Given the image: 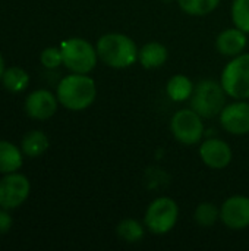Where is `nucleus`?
I'll return each instance as SVG.
<instances>
[{"label":"nucleus","mask_w":249,"mask_h":251,"mask_svg":"<svg viewBox=\"0 0 249 251\" xmlns=\"http://www.w3.org/2000/svg\"><path fill=\"white\" fill-rule=\"evenodd\" d=\"M220 124L229 134L245 135L249 132V103L236 101L225 106L220 113Z\"/></svg>","instance_id":"10"},{"label":"nucleus","mask_w":249,"mask_h":251,"mask_svg":"<svg viewBox=\"0 0 249 251\" xmlns=\"http://www.w3.org/2000/svg\"><path fill=\"white\" fill-rule=\"evenodd\" d=\"M195 222L203 228L213 226L220 219V210L213 203H201L194 213Z\"/></svg>","instance_id":"21"},{"label":"nucleus","mask_w":249,"mask_h":251,"mask_svg":"<svg viewBox=\"0 0 249 251\" xmlns=\"http://www.w3.org/2000/svg\"><path fill=\"white\" fill-rule=\"evenodd\" d=\"M201 160L211 169H225L232 160V150L227 143L219 138L207 140L200 147Z\"/></svg>","instance_id":"12"},{"label":"nucleus","mask_w":249,"mask_h":251,"mask_svg":"<svg viewBox=\"0 0 249 251\" xmlns=\"http://www.w3.org/2000/svg\"><path fill=\"white\" fill-rule=\"evenodd\" d=\"M63 65L73 74H88L97 65V49L84 38H69L62 47Z\"/></svg>","instance_id":"4"},{"label":"nucleus","mask_w":249,"mask_h":251,"mask_svg":"<svg viewBox=\"0 0 249 251\" xmlns=\"http://www.w3.org/2000/svg\"><path fill=\"white\" fill-rule=\"evenodd\" d=\"M194 87L195 85L186 75L178 74L169 79L166 85V91L173 101H186L188 99H191Z\"/></svg>","instance_id":"15"},{"label":"nucleus","mask_w":249,"mask_h":251,"mask_svg":"<svg viewBox=\"0 0 249 251\" xmlns=\"http://www.w3.org/2000/svg\"><path fill=\"white\" fill-rule=\"evenodd\" d=\"M163 1H173V0H163Z\"/></svg>","instance_id":"26"},{"label":"nucleus","mask_w":249,"mask_h":251,"mask_svg":"<svg viewBox=\"0 0 249 251\" xmlns=\"http://www.w3.org/2000/svg\"><path fill=\"white\" fill-rule=\"evenodd\" d=\"M12 226V218L9 216L7 212L0 210V235L6 234Z\"/></svg>","instance_id":"24"},{"label":"nucleus","mask_w":249,"mask_h":251,"mask_svg":"<svg viewBox=\"0 0 249 251\" xmlns=\"http://www.w3.org/2000/svg\"><path fill=\"white\" fill-rule=\"evenodd\" d=\"M97 54L107 66L123 69L132 66L138 60V47L128 35L109 32L97 41Z\"/></svg>","instance_id":"1"},{"label":"nucleus","mask_w":249,"mask_h":251,"mask_svg":"<svg viewBox=\"0 0 249 251\" xmlns=\"http://www.w3.org/2000/svg\"><path fill=\"white\" fill-rule=\"evenodd\" d=\"M167 57H169V51L166 46L157 41L147 43L138 50V60L145 69H156L163 66Z\"/></svg>","instance_id":"14"},{"label":"nucleus","mask_w":249,"mask_h":251,"mask_svg":"<svg viewBox=\"0 0 249 251\" xmlns=\"http://www.w3.org/2000/svg\"><path fill=\"white\" fill-rule=\"evenodd\" d=\"M247 32H244L239 28H229L225 29L223 32L219 34L217 40H216V47L217 51L223 56H238L242 54V51L247 47Z\"/></svg>","instance_id":"13"},{"label":"nucleus","mask_w":249,"mask_h":251,"mask_svg":"<svg viewBox=\"0 0 249 251\" xmlns=\"http://www.w3.org/2000/svg\"><path fill=\"white\" fill-rule=\"evenodd\" d=\"M116 232L126 243H138L144 237V228L135 219H123L117 225Z\"/></svg>","instance_id":"20"},{"label":"nucleus","mask_w":249,"mask_h":251,"mask_svg":"<svg viewBox=\"0 0 249 251\" xmlns=\"http://www.w3.org/2000/svg\"><path fill=\"white\" fill-rule=\"evenodd\" d=\"M226 91L220 82L213 79L200 81L192 91L189 99L191 109L195 110L201 118H214L222 113L226 106Z\"/></svg>","instance_id":"3"},{"label":"nucleus","mask_w":249,"mask_h":251,"mask_svg":"<svg viewBox=\"0 0 249 251\" xmlns=\"http://www.w3.org/2000/svg\"><path fill=\"white\" fill-rule=\"evenodd\" d=\"M57 110V97L47 90H37L25 100V112L34 119H48Z\"/></svg>","instance_id":"11"},{"label":"nucleus","mask_w":249,"mask_h":251,"mask_svg":"<svg viewBox=\"0 0 249 251\" xmlns=\"http://www.w3.org/2000/svg\"><path fill=\"white\" fill-rule=\"evenodd\" d=\"M48 149V138L41 131H31L22 138V151L28 157H38Z\"/></svg>","instance_id":"17"},{"label":"nucleus","mask_w":249,"mask_h":251,"mask_svg":"<svg viewBox=\"0 0 249 251\" xmlns=\"http://www.w3.org/2000/svg\"><path fill=\"white\" fill-rule=\"evenodd\" d=\"M170 129L179 143L185 146H194L200 143L204 135L203 118L192 109H182L173 115L170 121Z\"/></svg>","instance_id":"7"},{"label":"nucleus","mask_w":249,"mask_h":251,"mask_svg":"<svg viewBox=\"0 0 249 251\" xmlns=\"http://www.w3.org/2000/svg\"><path fill=\"white\" fill-rule=\"evenodd\" d=\"M181 9L191 16H204L211 13L220 0H178Z\"/></svg>","instance_id":"19"},{"label":"nucleus","mask_w":249,"mask_h":251,"mask_svg":"<svg viewBox=\"0 0 249 251\" xmlns=\"http://www.w3.org/2000/svg\"><path fill=\"white\" fill-rule=\"evenodd\" d=\"M179 207L173 199L158 197L145 212V228L156 235H164L170 232L178 224Z\"/></svg>","instance_id":"6"},{"label":"nucleus","mask_w":249,"mask_h":251,"mask_svg":"<svg viewBox=\"0 0 249 251\" xmlns=\"http://www.w3.org/2000/svg\"><path fill=\"white\" fill-rule=\"evenodd\" d=\"M97 96V87L87 74H73L65 76L57 87V100L69 110L79 112L90 107Z\"/></svg>","instance_id":"2"},{"label":"nucleus","mask_w":249,"mask_h":251,"mask_svg":"<svg viewBox=\"0 0 249 251\" xmlns=\"http://www.w3.org/2000/svg\"><path fill=\"white\" fill-rule=\"evenodd\" d=\"M22 165V156L16 146L7 141H0V172L12 174Z\"/></svg>","instance_id":"16"},{"label":"nucleus","mask_w":249,"mask_h":251,"mask_svg":"<svg viewBox=\"0 0 249 251\" xmlns=\"http://www.w3.org/2000/svg\"><path fill=\"white\" fill-rule=\"evenodd\" d=\"M41 63L48 68V69H54L59 65L63 63V57H62V50L56 49V47H48L41 53Z\"/></svg>","instance_id":"23"},{"label":"nucleus","mask_w":249,"mask_h":251,"mask_svg":"<svg viewBox=\"0 0 249 251\" xmlns=\"http://www.w3.org/2000/svg\"><path fill=\"white\" fill-rule=\"evenodd\" d=\"M222 87L233 99H249V53L235 56L222 72Z\"/></svg>","instance_id":"5"},{"label":"nucleus","mask_w":249,"mask_h":251,"mask_svg":"<svg viewBox=\"0 0 249 251\" xmlns=\"http://www.w3.org/2000/svg\"><path fill=\"white\" fill-rule=\"evenodd\" d=\"M232 21L236 28L249 34V0H233Z\"/></svg>","instance_id":"22"},{"label":"nucleus","mask_w":249,"mask_h":251,"mask_svg":"<svg viewBox=\"0 0 249 251\" xmlns=\"http://www.w3.org/2000/svg\"><path fill=\"white\" fill-rule=\"evenodd\" d=\"M1 79H3V85L12 93H19V91L25 90L28 87V82H29L28 74L23 69L16 68V66L4 71Z\"/></svg>","instance_id":"18"},{"label":"nucleus","mask_w":249,"mask_h":251,"mask_svg":"<svg viewBox=\"0 0 249 251\" xmlns=\"http://www.w3.org/2000/svg\"><path fill=\"white\" fill-rule=\"evenodd\" d=\"M29 194V181L19 174H9L0 179V207L15 209L21 206Z\"/></svg>","instance_id":"8"},{"label":"nucleus","mask_w":249,"mask_h":251,"mask_svg":"<svg viewBox=\"0 0 249 251\" xmlns=\"http://www.w3.org/2000/svg\"><path fill=\"white\" fill-rule=\"evenodd\" d=\"M3 72H4V62H3V57L0 54V78L3 76Z\"/></svg>","instance_id":"25"},{"label":"nucleus","mask_w":249,"mask_h":251,"mask_svg":"<svg viewBox=\"0 0 249 251\" xmlns=\"http://www.w3.org/2000/svg\"><path fill=\"white\" fill-rule=\"evenodd\" d=\"M220 219L229 228L241 231L249 226V199L233 196L227 199L220 209Z\"/></svg>","instance_id":"9"}]
</instances>
